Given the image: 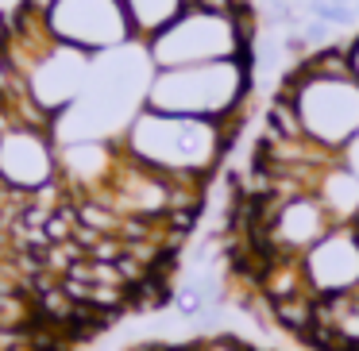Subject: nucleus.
Masks as SVG:
<instances>
[{
	"instance_id": "obj_9",
	"label": "nucleus",
	"mask_w": 359,
	"mask_h": 351,
	"mask_svg": "<svg viewBox=\"0 0 359 351\" xmlns=\"http://www.w3.org/2000/svg\"><path fill=\"white\" fill-rule=\"evenodd\" d=\"M271 320L282 328V332L305 340L309 328L317 324V294H302V297H290V301H274L271 305Z\"/></svg>"
},
{
	"instance_id": "obj_12",
	"label": "nucleus",
	"mask_w": 359,
	"mask_h": 351,
	"mask_svg": "<svg viewBox=\"0 0 359 351\" xmlns=\"http://www.w3.org/2000/svg\"><path fill=\"white\" fill-rule=\"evenodd\" d=\"M344 163H348V166H351V170H355V174H359V135H355V139H351V143H348V147H344Z\"/></svg>"
},
{
	"instance_id": "obj_8",
	"label": "nucleus",
	"mask_w": 359,
	"mask_h": 351,
	"mask_svg": "<svg viewBox=\"0 0 359 351\" xmlns=\"http://www.w3.org/2000/svg\"><path fill=\"white\" fill-rule=\"evenodd\" d=\"M124 12L128 24H132V35L147 43L186 12V0H124Z\"/></svg>"
},
{
	"instance_id": "obj_13",
	"label": "nucleus",
	"mask_w": 359,
	"mask_h": 351,
	"mask_svg": "<svg viewBox=\"0 0 359 351\" xmlns=\"http://www.w3.org/2000/svg\"><path fill=\"white\" fill-rule=\"evenodd\" d=\"M348 58H351V74H355V81H359V32L348 39Z\"/></svg>"
},
{
	"instance_id": "obj_14",
	"label": "nucleus",
	"mask_w": 359,
	"mask_h": 351,
	"mask_svg": "<svg viewBox=\"0 0 359 351\" xmlns=\"http://www.w3.org/2000/svg\"><path fill=\"white\" fill-rule=\"evenodd\" d=\"M336 4H348V0H336Z\"/></svg>"
},
{
	"instance_id": "obj_11",
	"label": "nucleus",
	"mask_w": 359,
	"mask_h": 351,
	"mask_svg": "<svg viewBox=\"0 0 359 351\" xmlns=\"http://www.w3.org/2000/svg\"><path fill=\"white\" fill-rule=\"evenodd\" d=\"M55 4H58V0H24V8L35 12V16H50V12H55Z\"/></svg>"
},
{
	"instance_id": "obj_2",
	"label": "nucleus",
	"mask_w": 359,
	"mask_h": 351,
	"mask_svg": "<svg viewBox=\"0 0 359 351\" xmlns=\"http://www.w3.org/2000/svg\"><path fill=\"white\" fill-rule=\"evenodd\" d=\"M251 85H255L251 58H224V62H205V66L155 70V78L147 81L143 109L224 124V120L243 116Z\"/></svg>"
},
{
	"instance_id": "obj_7",
	"label": "nucleus",
	"mask_w": 359,
	"mask_h": 351,
	"mask_svg": "<svg viewBox=\"0 0 359 351\" xmlns=\"http://www.w3.org/2000/svg\"><path fill=\"white\" fill-rule=\"evenodd\" d=\"M313 197L328 209V216L336 224H351L359 216V174L344 163V155L332 166H325L313 186Z\"/></svg>"
},
{
	"instance_id": "obj_5",
	"label": "nucleus",
	"mask_w": 359,
	"mask_h": 351,
	"mask_svg": "<svg viewBox=\"0 0 359 351\" xmlns=\"http://www.w3.org/2000/svg\"><path fill=\"white\" fill-rule=\"evenodd\" d=\"M47 24L58 43L78 47L86 55H101V50L124 47L128 39H135L124 0H58Z\"/></svg>"
},
{
	"instance_id": "obj_4",
	"label": "nucleus",
	"mask_w": 359,
	"mask_h": 351,
	"mask_svg": "<svg viewBox=\"0 0 359 351\" xmlns=\"http://www.w3.org/2000/svg\"><path fill=\"white\" fill-rule=\"evenodd\" d=\"M278 93L297 104L305 135L313 143H320V147L344 151L359 135V81L355 78H320L305 62H290Z\"/></svg>"
},
{
	"instance_id": "obj_10",
	"label": "nucleus",
	"mask_w": 359,
	"mask_h": 351,
	"mask_svg": "<svg viewBox=\"0 0 359 351\" xmlns=\"http://www.w3.org/2000/svg\"><path fill=\"white\" fill-rule=\"evenodd\" d=\"M305 12H309L313 20L332 24V27H348V24H355V20H359L355 4H336V0H309V4H305Z\"/></svg>"
},
{
	"instance_id": "obj_1",
	"label": "nucleus",
	"mask_w": 359,
	"mask_h": 351,
	"mask_svg": "<svg viewBox=\"0 0 359 351\" xmlns=\"http://www.w3.org/2000/svg\"><path fill=\"white\" fill-rule=\"evenodd\" d=\"M228 143H232V132L217 120L174 116V112L155 109H143L124 135V151L140 163L197 181H209V174L224 158Z\"/></svg>"
},
{
	"instance_id": "obj_3",
	"label": "nucleus",
	"mask_w": 359,
	"mask_h": 351,
	"mask_svg": "<svg viewBox=\"0 0 359 351\" xmlns=\"http://www.w3.org/2000/svg\"><path fill=\"white\" fill-rule=\"evenodd\" d=\"M155 70H178V66H205L224 58H251L255 47V20L212 16L201 8H186L166 32L143 43Z\"/></svg>"
},
{
	"instance_id": "obj_6",
	"label": "nucleus",
	"mask_w": 359,
	"mask_h": 351,
	"mask_svg": "<svg viewBox=\"0 0 359 351\" xmlns=\"http://www.w3.org/2000/svg\"><path fill=\"white\" fill-rule=\"evenodd\" d=\"M305 278L313 294H351L359 286V232L351 224H336L320 243L302 255Z\"/></svg>"
}]
</instances>
